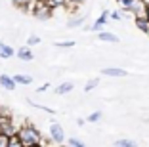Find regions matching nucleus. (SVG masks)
<instances>
[{"instance_id": "9b49d317", "label": "nucleus", "mask_w": 149, "mask_h": 147, "mask_svg": "<svg viewBox=\"0 0 149 147\" xmlns=\"http://www.w3.org/2000/svg\"><path fill=\"white\" fill-rule=\"evenodd\" d=\"M73 88H74V84H73V82H63V84H59V86H57L54 92H56L57 95H65V94H69Z\"/></svg>"}, {"instance_id": "ddd939ff", "label": "nucleus", "mask_w": 149, "mask_h": 147, "mask_svg": "<svg viewBox=\"0 0 149 147\" xmlns=\"http://www.w3.org/2000/svg\"><path fill=\"white\" fill-rule=\"evenodd\" d=\"M136 145H138V143L134 141V139H126V138L115 141V147H136Z\"/></svg>"}, {"instance_id": "a211bd4d", "label": "nucleus", "mask_w": 149, "mask_h": 147, "mask_svg": "<svg viewBox=\"0 0 149 147\" xmlns=\"http://www.w3.org/2000/svg\"><path fill=\"white\" fill-rule=\"evenodd\" d=\"M10 138H12V136L0 132V147H10Z\"/></svg>"}, {"instance_id": "f03ea898", "label": "nucleus", "mask_w": 149, "mask_h": 147, "mask_svg": "<svg viewBox=\"0 0 149 147\" xmlns=\"http://www.w3.org/2000/svg\"><path fill=\"white\" fill-rule=\"evenodd\" d=\"M52 10L48 4H46V0H36L35 2V8H33V15L40 21H46V19L52 17Z\"/></svg>"}, {"instance_id": "2eb2a0df", "label": "nucleus", "mask_w": 149, "mask_h": 147, "mask_svg": "<svg viewBox=\"0 0 149 147\" xmlns=\"http://www.w3.org/2000/svg\"><path fill=\"white\" fill-rule=\"evenodd\" d=\"M97 84H100V78H90V80L86 82V86H84V92H92Z\"/></svg>"}, {"instance_id": "0eeeda50", "label": "nucleus", "mask_w": 149, "mask_h": 147, "mask_svg": "<svg viewBox=\"0 0 149 147\" xmlns=\"http://www.w3.org/2000/svg\"><path fill=\"white\" fill-rule=\"evenodd\" d=\"M15 56H17V59H21V61H31V59H35V54L31 52V48L29 46H21L15 52Z\"/></svg>"}, {"instance_id": "4be33fe9", "label": "nucleus", "mask_w": 149, "mask_h": 147, "mask_svg": "<svg viewBox=\"0 0 149 147\" xmlns=\"http://www.w3.org/2000/svg\"><path fill=\"white\" fill-rule=\"evenodd\" d=\"M117 2H118L120 6H123V10H128L132 4H134V2H136V0H117Z\"/></svg>"}, {"instance_id": "a878e982", "label": "nucleus", "mask_w": 149, "mask_h": 147, "mask_svg": "<svg viewBox=\"0 0 149 147\" xmlns=\"http://www.w3.org/2000/svg\"><path fill=\"white\" fill-rule=\"evenodd\" d=\"M48 88H50V84L46 82V84H42V86H40V88H38V90H36V92H46V90H48Z\"/></svg>"}, {"instance_id": "7ed1b4c3", "label": "nucleus", "mask_w": 149, "mask_h": 147, "mask_svg": "<svg viewBox=\"0 0 149 147\" xmlns=\"http://www.w3.org/2000/svg\"><path fill=\"white\" fill-rule=\"evenodd\" d=\"M50 139H52L54 143H59V145L65 141V130H63L61 124H57V122H52V124H50Z\"/></svg>"}, {"instance_id": "c85d7f7f", "label": "nucleus", "mask_w": 149, "mask_h": 147, "mask_svg": "<svg viewBox=\"0 0 149 147\" xmlns=\"http://www.w3.org/2000/svg\"><path fill=\"white\" fill-rule=\"evenodd\" d=\"M33 147H40V145H33Z\"/></svg>"}, {"instance_id": "423d86ee", "label": "nucleus", "mask_w": 149, "mask_h": 147, "mask_svg": "<svg viewBox=\"0 0 149 147\" xmlns=\"http://www.w3.org/2000/svg\"><path fill=\"white\" fill-rule=\"evenodd\" d=\"M101 75H105V77H126L128 71L120 69V67H105V69H101Z\"/></svg>"}, {"instance_id": "39448f33", "label": "nucleus", "mask_w": 149, "mask_h": 147, "mask_svg": "<svg viewBox=\"0 0 149 147\" xmlns=\"http://www.w3.org/2000/svg\"><path fill=\"white\" fill-rule=\"evenodd\" d=\"M109 17H111V12H109V10H103V12H101V15L96 19V23H94L92 31H97V33H101V29L105 27V23L109 21Z\"/></svg>"}, {"instance_id": "cd10ccee", "label": "nucleus", "mask_w": 149, "mask_h": 147, "mask_svg": "<svg viewBox=\"0 0 149 147\" xmlns=\"http://www.w3.org/2000/svg\"><path fill=\"white\" fill-rule=\"evenodd\" d=\"M147 19H149V8H147Z\"/></svg>"}, {"instance_id": "393cba45", "label": "nucleus", "mask_w": 149, "mask_h": 147, "mask_svg": "<svg viewBox=\"0 0 149 147\" xmlns=\"http://www.w3.org/2000/svg\"><path fill=\"white\" fill-rule=\"evenodd\" d=\"M111 19H115V21H120V19H123V13H120V12H111Z\"/></svg>"}, {"instance_id": "f3484780", "label": "nucleus", "mask_w": 149, "mask_h": 147, "mask_svg": "<svg viewBox=\"0 0 149 147\" xmlns=\"http://www.w3.org/2000/svg\"><path fill=\"white\" fill-rule=\"evenodd\" d=\"M10 147H25V145H23V141L19 139V136L15 134V136L10 138Z\"/></svg>"}, {"instance_id": "6ab92c4d", "label": "nucleus", "mask_w": 149, "mask_h": 147, "mask_svg": "<svg viewBox=\"0 0 149 147\" xmlns=\"http://www.w3.org/2000/svg\"><path fill=\"white\" fill-rule=\"evenodd\" d=\"M100 118H101V111H94L92 115H88L86 121H88V122H97Z\"/></svg>"}, {"instance_id": "dca6fc26", "label": "nucleus", "mask_w": 149, "mask_h": 147, "mask_svg": "<svg viewBox=\"0 0 149 147\" xmlns=\"http://www.w3.org/2000/svg\"><path fill=\"white\" fill-rule=\"evenodd\" d=\"M67 2H69V0H46V4H48L50 8H57V6H67Z\"/></svg>"}, {"instance_id": "5701e85b", "label": "nucleus", "mask_w": 149, "mask_h": 147, "mask_svg": "<svg viewBox=\"0 0 149 147\" xmlns=\"http://www.w3.org/2000/svg\"><path fill=\"white\" fill-rule=\"evenodd\" d=\"M69 145H71V147H86L82 141H80V139H77V138H71V139H69Z\"/></svg>"}, {"instance_id": "f257e3e1", "label": "nucleus", "mask_w": 149, "mask_h": 147, "mask_svg": "<svg viewBox=\"0 0 149 147\" xmlns=\"http://www.w3.org/2000/svg\"><path fill=\"white\" fill-rule=\"evenodd\" d=\"M17 136H19V139L23 141V145H25V147L40 145V141H42L40 132L33 124H23L21 128H17Z\"/></svg>"}, {"instance_id": "f8f14e48", "label": "nucleus", "mask_w": 149, "mask_h": 147, "mask_svg": "<svg viewBox=\"0 0 149 147\" xmlns=\"http://www.w3.org/2000/svg\"><path fill=\"white\" fill-rule=\"evenodd\" d=\"M13 80H15V84H23V86H27V84L33 82V77L31 75H12Z\"/></svg>"}, {"instance_id": "9d476101", "label": "nucleus", "mask_w": 149, "mask_h": 147, "mask_svg": "<svg viewBox=\"0 0 149 147\" xmlns=\"http://www.w3.org/2000/svg\"><path fill=\"white\" fill-rule=\"evenodd\" d=\"M97 38H100L101 42H113V44L118 42V36H115L113 33H107V31H101L100 35H97Z\"/></svg>"}, {"instance_id": "c756f323", "label": "nucleus", "mask_w": 149, "mask_h": 147, "mask_svg": "<svg viewBox=\"0 0 149 147\" xmlns=\"http://www.w3.org/2000/svg\"><path fill=\"white\" fill-rule=\"evenodd\" d=\"M40 147H44V145H40Z\"/></svg>"}, {"instance_id": "aec40b11", "label": "nucleus", "mask_w": 149, "mask_h": 147, "mask_svg": "<svg viewBox=\"0 0 149 147\" xmlns=\"http://www.w3.org/2000/svg\"><path fill=\"white\" fill-rule=\"evenodd\" d=\"M35 44H40V36H36V35H31L29 38H27V46L31 48V46H35Z\"/></svg>"}, {"instance_id": "bb28decb", "label": "nucleus", "mask_w": 149, "mask_h": 147, "mask_svg": "<svg viewBox=\"0 0 149 147\" xmlns=\"http://www.w3.org/2000/svg\"><path fill=\"white\" fill-rule=\"evenodd\" d=\"M141 2H143V6H145V8H149V0H141Z\"/></svg>"}, {"instance_id": "20e7f679", "label": "nucleus", "mask_w": 149, "mask_h": 147, "mask_svg": "<svg viewBox=\"0 0 149 147\" xmlns=\"http://www.w3.org/2000/svg\"><path fill=\"white\" fill-rule=\"evenodd\" d=\"M124 12L134 13V19H147V8L143 6L141 0H136V2H134L128 10H124Z\"/></svg>"}, {"instance_id": "b1692460", "label": "nucleus", "mask_w": 149, "mask_h": 147, "mask_svg": "<svg viewBox=\"0 0 149 147\" xmlns=\"http://www.w3.org/2000/svg\"><path fill=\"white\" fill-rule=\"evenodd\" d=\"M56 46L57 48H73L74 42H73V40H65V42H56Z\"/></svg>"}, {"instance_id": "412c9836", "label": "nucleus", "mask_w": 149, "mask_h": 147, "mask_svg": "<svg viewBox=\"0 0 149 147\" xmlns=\"http://www.w3.org/2000/svg\"><path fill=\"white\" fill-rule=\"evenodd\" d=\"M84 19H86L84 15H82V17H77V19H71L67 25H69V27H79V25H82V23H84Z\"/></svg>"}, {"instance_id": "4468645a", "label": "nucleus", "mask_w": 149, "mask_h": 147, "mask_svg": "<svg viewBox=\"0 0 149 147\" xmlns=\"http://www.w3.org/2000/svg\"><path fill=\"white\" fill-rule=\"evenodd\" d=\"M136 25H138V29H140L141 33L149 35V19H136Z\"/></svg>"}, {"instance_id": "6e6552de", "label": "nucleus", "mask_w": 149, "mask_h": 147, "mask_svg": "<svg viewBox=\"0 0 149 147\" xmlns=\"http://www.w3.org/2000/svg\"><path fill=\"white\" fill-rule=\"evenodd\" d=\"M0 86L6 88V90H15V80H13L12 75H0Z\"/></svg>"}, {"instance_id": "1a4fd4ad", "label": "nucleus", "mask_w": 149, "mask_h": 147, "mask_svg": "<svg viewBox=\"0 0 149 147\" xmlns=\"http://www.w3.org/2000/svg\"><path fill=\"white\" fill-rule=\"evenodd\" d=\"M13 56H15V50L10 44L0 42V59H12Z\"/></svg>"}]
</instances>
